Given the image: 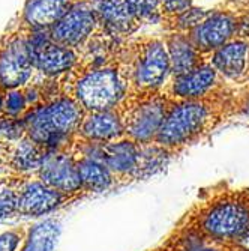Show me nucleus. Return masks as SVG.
I'll list each match as a JSON object with an SVG mask.
<instances>
[{
    "mask_svg": "<svg viewBox=\"0 0 249 251\" xmlns=\"http://www.w3.org/2000/svg\"><path fill=\"white\" fill-rule=\"evenodd\" d=\"M155 251H188V250L185 248V245L180 242L176 236H170L167 239V242L161 248H158Z\"/></svg>",
    "mask_w": 249,
    "mask_h": 251,
    "instance_id": "30",
    "label": "nucleus"
},
{
    "mask_svg": "<svg viewBox=\"0 0 249 251\" xmlns=\"http://www.w3.org/2000/svg\"><path fill=\"white\" fill-rule=\"evenodd\" d=\"M206 59L222 80L231 83L249 80V39L234 38Z\"/></svg>",
    "mask_w": 249,
    "mask_h": 251,
    "instance_id": "15",
    "label": "nucleus"
},
{
    "mask_svg": "<svg viewBox=\"0 0 249 251\" xmlns=\"http://www.w3.org/2000/svg\"><path fill=\"white\" fill-rule=\"evenodd\" d=\"M29 110V102L24 89H14L5 92L3 113L9 116H23Z\"/></svg>",
    "mask_w": 249,
    "mask_h": 251,
    "instance_id": "27",
    "label": "nucleus"
},
{
    "mask_svg": "<svg viewBox=\"0 0 249 251\" xmlns=\"http://www.w3.org/2000/svg\"><path fill=\"white\" fill-rule=\"evenodd\" d=\"M86 111L69 95H59L45 101L23 115L26 134L41 146L69 149L78 134Z\"/></svg>",
    "mask_w": 249,
    "mask_h": 251,
    "instance_id": "4",
    "label": "nucleus"
},
{
    "mask_svg": "<svg viewBox=\"0 0 249 251\" xmlns=\"http://www.w3.org/2000/svg\"><path fill=\"white\" fill-rule=\"evenodd\" d=\"M209 14L207 9H203V8H197L192 6L189 8L186 12L180 14L179 17L170 20L168 23V27L171 32H183V33H189L194 27H197L200 23L206 18V15Z\"/></svg>",
    "mask_w": 249,
    "mask_h": 251,
    "instance_id": "26",
    "label": "nucleus"
},
{
    "mask_svg": "<svg viewBox=\"0 0 249 251\" xmlns=\"http://www.w3.org/2000/svg\"><path fill=\"white\" fill-rule=\"evenodd\" d=\"M26 135V125L21 116L0 115V143H14Z\"/></svg>",
    "mask_w": 249,
    "mask_h": 251,
    "instance_id": "25",
    "label": "nucleus"
},
{
    "mask_svg": "<svg viewBox=\"0 0 249 251\" xmlns=\"http://www.w3.org/2000/svg\"><path fill=\"white\" fill-rule=\"evenodd\" d=\"M92 5L99 21V32L120 47L141 26L128 0H93Z\"/></svg>",
    "mask_w": 249,
    "mask_h": 251,
    "instance_id": "13",
    "label": "nucleus"
},
{
    "mask_svg": "<svg viewBox=\"0 0 249 251\" xmlns=\"http://www.w3.org/2000/svg\"><path fill=\"white\" fill-rule=\"evenodd\" d=\"M77 0H27L21 14L24 30H50Z\"/></svg>",
    "mask_w": 249,
    "mask_h": 251,
    "instance_id": "18",
    "label": "nucleus"
},
{
    "mask_svg": "<svg viewBox=\"0 0 249 251\" xmlns=\"http://www.w3.org/2000/svg\"><path fill=\"white\" fill-rule=\"evenodd\" d=\"M248 81H249V80H248Z\"/></svg>",
    "mask_w": 249,
    "mask_h": 251,
    "instance_id": "39",
    "label": "nucleus"
},
{
    "mask_svg": "<svg viewBox=\"0 0 249 251\" xmlns=\"http://www.w3.org/2000/svg\"><path fill=\"white\" fill-rule=\"evenodd\" d=\"M173 236H176L180 242H182L188 251H237V248L233 245L209 242V241H204L200 236L194 235L192 232L179 229V227H177V230H174Z\"/></svg>",
    "mask_w": 249,
    "mask_h": 251,
    "instance_id": "24",
    "label": "nucleus"
},
{
    "mask_svg": "<svg viewBox=\"0 0 249 251\" xmlns=\"http://www.w3.org/2000/svg\"><path fill=\"white\" fill-rule=\"evenodd\" d=\"M35 176L45 185L65 194L86 196L81 190L77 156L71 148L48 151Z\"/></svg>",
    "mask_w": 249,
    "mask_h": 251,
    "instance_id": "12",
    "label": "nucleus"
},
{
    "mask_svg": "<svg viewBox=\"0 0 249 251\" xmlns=\"http://www.w3.org/2000/svg\"><path fill=\"white\" fill-rule=\"evenodd\" d=\"M161 2H164V0H161Z\"/></svg>",
    "mask_w": 249,
    "mask_h": 251,
    "instance_id": "38",
    "label": "nucleus"
},
{
    "mask_svg": "<svg viewBox=\"0 0 249 251\" xmlns=\"http://www.w3.org/2000/svg\"><path fill=\"white\" fill-rule=\"evenodd\" d=\"M62 224L57 218H47L27 227V233L20 251H54Z\"/></svg>",
    "mask_w": 249,
    "mask_h": 251,
    "instance_id": "21",
    "label": "nucleus"
},
{
    "mask_svg": "<svg viewBox=\"0 0 249 251\" xmlns=\"http://www.w3.org/2000/svg\"><path fill=\"white\" fill-rule=\"evenodd\" d=\"M24 176L2 175L0 176V220L17 215L18 197Z\"/></svg>",
    "mask_w": 249,
    "mask_h": 251,
    "instance_id": "22",
    "label": "nucleus"
},
{
    "mask_svg": "<svg viewBox=\"0 0 249 251\" xmlns=\"http://www.w3.org/2000/svg\"><path fill=\"white\" fill-rule=\"evenodd\" d=\"M77 2H93V0H77Z\"/></svg>",
    "mask_w": 249,
    "mask_h": 251,
    "instance_id": "36",
    "label": "nucleus"
},
{
    "mask_svg": "<svg viewBox=\"0 0 249 251\" xmlns=\"http://www.w3.org/2000/svg\"><path fill=\"white\" fill-rule=\"evenodd\" d=\"M224 3L233 11H245L249 8V0H224Z\"/></svg>",
    "mask_w": 249,
    "mask_h": 251,
    "instance_id": "32",
    "label": "nucleus"
},
{
    "mask_svg": "<svg viewBox=\"0 0 249 251\" xmlns=\"http://www.w3.org/2000/svg\"><path fill=\"white\" fill-rule=\"evenodd\" d=\"M27 49L36 74L50 80H62L77 70L80 53L53 41L50 30H27Z\"/></svg>",
    "mask_w": 249,
    "mask_h": 251,
    "instance_id": "7",
    "label": "nucleus"
},
{
    "mask_svg": "<svg viewBox=\"0 0 249 251\" xmlns=\"http://www.w3.org/2000/svg\"><path fill=\"white\" fill-rule=\"evenodd\" d=\"M3 104H5V92L0 90V115L3 113Z\"/></svg>",
    "mask_w": 249,
    "mask_h": 251,
    "instance_id": "35",
    "label": "nucleus"
},
{
    "mask_svg": "<svg viewBox=\"0 0 249 251\" xmlns=\"http://www.w3.org/2000/svg\"><path fill=\"white\" fill-rule=\"evenodd\" d=\"M233 107H237V111L242 116L249 118V90L236 101V104Z\"/></svg>",
    "mask_w": 249,
    "mask_h": 251,
    "instance_id": "31",
    "label": "nucleus"
},
{
    "mask_svg": "<svg viewBox=\"0 0 249 251\" xmlns=\"http://www.w3.org/2000/svg\"><path fill=\"white\" fill-rule=\"evenodd\" d=\"M62 90L72 97L86 113L117 108L131 89L119 62L105 66H80L62 78Z\"/></svg>",
    "mask_w": 249,
    "mask_h": 251,
    "instance_id": "2",
    "label": "nucleus"
},
{
    "mask_svg": "<svg viewBox=\"0 0 249 251\" xmlns=\"http://www.w3.org/2000/svg\"><path fill=\"white\" fill-rule=\"evenodd\" d=\"M96 33H99V21L92 2H75L50 29L54 42L78 53Z\"/></svg>",
    "mask_w": 249,
    "mask_h": 251,
    "instance_id": "8",
    "label": "nucleus"
},
{
    "mask_svg": "<svg viewBox=\"0 0 249 251\" xmlns=\"http://www.w3.org/2000/svg\"><path fill=\"white\" fill-rule=\"evenodd\" d=\"M36 75L29 49L27 35L12 36L0 50V90L24 89Z\"/></svg>",
    "mask_w": 249,
    "mask_h": 251,
    "instance_id": "10",
    "label": "nucleus"
},
{
    "mask_svg": "<svg viewBox=\"0 0 249 251\" xmlns=\"http://www.w3.org/2000/svg\"><path fill=\"white\" fill-rule=\"evenodd\" d=\"M194 6V0H164L162 2V14L164 21H170L180 14L186 12Z\"/></svg>",
    "mask_w": 249,
    "mask_h": 251,
    "instance_id": "29",
    "label": "nucleus"
},
{
    "mask_svg": "<svg viewBox=\"0 0 249 251\" xmlns=\"http://www.w3.org/2000/svg\"><path fill=\"white\" fill-rule=\"evenodd\" d=\"M83 197L84 196L65 194L59 190L45 185L35 175H27L24 176V180H23V185L20 190L17 215L42 217Z\"/></svg>",
    "mask_w": 249,
    "mask_h": 251,
    "instance_id": "11",
    "label": "nucleus"
},
{
    "mask_svg": "<svg viewBox=\"0 0 249 251\" xmlns=\"http://www.w3.org/2000/svg\"><path fill=\"white\" fill-rule=\"evenodd\" d=\"M9 143H0V176L5 175V166H6V153H8Z\"/></svg>",
    "mask_w": 249,
    "mask_h": 251,
    "instance_id": "33",
    "label": "nucleus"
},
{
    "mask_svg": "<svg viewBox=\"0 0 249 251\" xmlns=\"http://www.w3.org/2000/svg\"><path fill=\"white\" fill-rule=\"evenodd\" d=\"M128 3L141 25H156L164 21L161 0H128Z\"/></svg>",
    "mask_w": 249,
    "mask_h": 251,
    "instance_id": "23",
    "label": "nucleus"
},
{
    "mask_svg": "<svg viewBox=\"0 0 249 251\" xmlns=\"http://www.w3.org/2000/svg\"><path fill=\"white\" fill-rule=\"evenodd\" d=\"M164 41L170 57L171 77L186 74L206 60V57L195 49V45L192 44L188 33L170 32L164 38Z\"/></svg>",
    "mask_w": 249,
    "mask_h": 251,
    "instance_id": "19",
    "label": "nucleus"
},
{
    "mask_svg": "<svg viewBox=\"0 0 249 251\" xmlns=\"http://www.w3.org/2000/svg\"><path fill=\"white\" fill-rule=\"evenodd\" d=\"M222 78L216 73L210 62L206 59L186 74L171 77L164 92L173 101L183 100H204L215 94L221 87Z\"/></svg>",
    "mask_w": 249,
    "mask_h": 251,
    "instance_id": "14",
    "label": "nucleus"
},
{
    "mask_svg": "<svg viewBox=\"0 0 249 251\" xmlns=\"http://www.w3.org/2000/svg\"><path fill=\"white\" fill-rule=\"evenodd\" d=\"M117 62L123 68L132 94L161 92L171 80V65L164 38L128 41L119 50Z\"/></svg>",
    "mask_w": 249,
    "mask_h": 251,
    "instance_id": "5",
    "label": "nucleus"
},
{
    "mask_svg": "<svg viewBox=\"0 0 249 251\" xmlns=\"http://www.w3.org/2000/svg\"><path fill=\"white\" fill-rule=\"evenodd\" d=\"M78 161V173L81 180V190L84 194L92 193H104L114 187L116 176L113 172L98 159L75 155Z\"/></svg>",
    "mask_w": 249,
    "mask_h": 251,
    "instance_id": "20",
    "label": "nucleus"
},
{
    "mask_svg": "<svg viewBox=\"0 0 249 251\" xmlns=\"http://www.w3.org/2000/svg\"><path fill=\"white\" fill-rule=\"evenodd\" d=\"M237 251H249V232L240 239V242L236 245Z\"/></svg>",
    "mask_w": 249,
    "mask_h": 251,
    "instance_id": "34",
    "label": "nucleus"
},
{
    "mask_svg": "<svg viewBox=\"0 0 249 251\" xmlns=\"http://www.w3.org/2000/svg\"><path fill=\"white\" fill-rule=\"evenodd\" d=\"M77 137L98 143H108L122 139L125 137V124L120 108L86 113Z\"/></svg>",
    "mask_w": 249,
    "mask_h": 251,
    "instance_id": "16",
    "label": "nucleus"
},
{
    "mask_svg": "<svg viewBox=\"0 0 249 251\" xmlns=\"http://www.w3.org/2000/svg\"><path fill=\"white\" fill-rule=\"evenodd\" d=\"M173 100L161 92L129 94L119 105L125 124V137L140 145L153 143Z\"/></svg>",
    "mask_w": 249,
    "mask_h": 251,
    "instance_id": "6",
    "label": "nucleus"
},
{
    "mask_svg": "<svg viewBox=\"0 0 249 251\" xmlns=\"http://www.w3.org/2000/svg\"><path fill=\"white\" fill-rule=\"evenodd\" d=\"M48 149L36 143L26 134L18 142L9 143L6 153L5 175L27 176L35 175L42 166Z\"/></svg>",
    "mask_w": 249,
    "mask_h": 251,
    "instance_id": "17",
    "label": "nucleus"
},
{
    "mask_svg": "<svg viewBox=\"0 0 249 251\" xmlns=\"http://www.w3.org/2000/svg\"><path fill=\"white\" fill-rule=\"evenodd\" d=\"M240 11L233 9H212L197 27L188 35L195 49L207 57L222 45L233 41L239 35Z\"/></svg>",
    "mask_w": 249,
    "mask_h": 251,
    "instance_id": "9",
    "label": "nucleus"
},
{
    "mask_svg": "<svg viewBox=\"0 0 249 251\" xmlns=\"http://www.w3.org/2000/svg\"><path fill=\"white\" fill-rule=\"evenodd\" d=\"M27 233V227H14L0 235V251H20Z\"/></svg>",
    "mask_w": 249,
    "mask_h": 251,
    "instance_id": "28",
    "label": "nucleus"
},
{
    "mask_svg": "<svg viewBox=\"0 0 249 251\" xmlns=\"http://www.w3.org/2000/svg\"><path fill=\"white\" fill-rule=\"evenodd\" d=\"M201 239L233 245L249 232V188H222L201 199L179 223Z\"/></svg>",
    "mask_w": 249,
    "mask_h": 251,
    "instance_id": "1",
    "label": "nucleus"
},
{
    "mask_svg": "<svg viewBox=\"0 0 249 251\" xmlns=\"http://www.w3.org/2000/svg\"><path fill=\"white\" fill-rule=\"evenodd\" d=\"M225 104L218 94L204 100L173 101L153 143L171 153L186 148L215 128Z\"/></svg>",
    "mask_w": 249,
    "mask_h": 251,
    "instance_id": "3",
    "label": "nucleus"
},
{
    "mask_svg": "<svg viewBox=\"0 0 249 251\" xmlns=\"http://www.w3.org/2000/svg\"><path fill=\"white\" fill-rule=\"evenodd\" d=\"M245 11H248V12H249V8H248V9H245Z\"/></svg>",
    "mask_w": 249,
    "mask_h": 251,
    "instance_id": "37",
    "label": "nucleus"
}]
</instances>
